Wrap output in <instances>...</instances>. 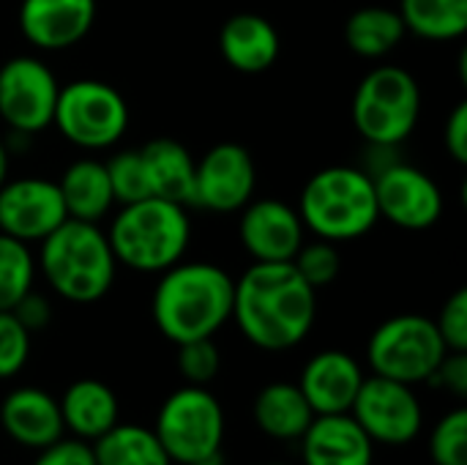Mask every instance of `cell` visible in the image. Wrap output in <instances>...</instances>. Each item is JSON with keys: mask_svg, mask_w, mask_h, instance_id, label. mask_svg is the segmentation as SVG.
Returning <instances> with one entry per match:
<instances>
[{"mask_svg": "<svg viewBox=\"0 0 467 465\" xmlns=\"http://www.w3.org/2000/svg\"><path fill=\"white\" fill-rule=\"evenodd\" d=\"M430 384L446 389L454 397H467V351H449L432 373Z\"/></svg>", "mask_w": 467, "mask_h": 465, "instance_id": "cell-36", "label": "cell"}, {"mask_svg": "<svg viewBox=\"0 0 467 465\" xmlns=\"http://www.w3.org/2000/svg\"><path fill=\"white\" fill-rule=\"evenodd\" d=\"M222 365L219 348L213 345V337L192 340L178 345V373L186 378V384L205 386L216 378Z\"/></svg>", "mask_w": 467, "mask_h": 465, "instance_id": "cell-32", "label": "cell"}, {"mask_svg": "<svg viewBox=\"0 0 467 465\" xmlns=\"http://www.w3.org/2000/svg\"><path fill=\"white\" fill-rule=\"evenodd\" d=\"M30 359V332L11 310L0 312V381L14 378Z\"/></svg>", "mask_w": 467, "mask_h": 465, "instance_id": "cell-33", "label": "cell"}, {"mask_svg": "<svg viewBox=\"0 0 467 465\" xmlns=\"http://www.w3.org/2000/svg\"><path fill=\"white\" fill-rule=\"evenodd\" d=\"M364 367L345 351H320L304 370L298 389L312 406L315 417L320 414H350L353 400L364 384Z\"/></svg>", "mask_w": 467, "mask_h": 465, "instance_id": "cell-17", "label": "cell"}, {"mask_svg": "<svg viewBox=\"0 0 467 465\" xmlns=\"http://www.w3.org/2000/svg\"><path fill=\"white\" fill-rule=\"evenodd\" d=\"M68 219L57 181L41 175L5 178L0 186V233L38 244Z\"/></svg>", "mask_w": 467, "mask_h": 465, "instance_id": "cell-13", "label": "cell"}, {"mask_svg": "<svg viewBox=\"0 0 467 465\" xmlns=\"http://www.w3.org/2000/svg\"><path fill=\"white\" fill-rule=\"evenodd\" d=\"M265 465H290V463H265Z\"/></svg>", "mask_w": 467, "mask_h": 465, "instance_id": "cell-42", "label": "cell"}, {"mask_svg": "<svg viewBox=\"0 0 467 465\" xmlns=\"http://www.w3.org/2000/svg\"><path fill=\"white\" fill-rule=\"evenodd\" d=\"M57 403H60L63 428L71 430L74 439H82L88 444H93L120 422L118 395L104 381L96 378H79L68 384V389Z\"/></svg>", "mask_w": 467, "mask_h": 465, "instance_id": "cell-21", "label": "cell"}, {"mask_svg": "<svg viewBox=\"0 0 467 465\" xmlns=\"http://www.w3.org/2000/svg\"><path fill=\"white\" fill-rule=\"evenodd\" d=\"M254 425L263 436L274 441H298L315 419L312 406L306 403L298 384L276 381L257 392L254 397Z\"/></svg>", "mask_w": 467, "mask_h": 465, "instance_id": "cell-24", "label": "cell"}, {"mask_svg": "<svg viewBox=\"0 0 467 465\" xmlns=\"http://www.w3.org/2000/svg\"><path fill=\"white\" fill-rule=\"evenodd\" d=\"M96 465H172L150 428L115 425L93 444Z\"/></svg>", "mask_w": 467, "mask_h": 465, "instance_id": "cell-26", "label": "cell"}, {"mask_svg": "<svg viewBox=\"0 0 467 465\" xmlns=\"http://www.w3.org/2000/svg\"><path fill=\"white\" fill-rule=\"evenodd\" d=\"M60 82L36 55H16L0 66V121L8 132L41 134L52 126Z\"/></svg>", "mask_w": 467, "mask_h": 465, "instance_id": "cell-10", "label": "cell"}, {"mask_svg": "<svg viewBox=\"0 0 467 465\" xmlns=\"http://www.w3.org/2000/svg\"><path fill=\"white\" fill-rule=\"evenodd\" d=\"M430 458L435 465H467V411L446 414L430 436Z\"/></svg>", "mask_w": 467, "mask_h": 465, "instance_id": "cell-31", "label": "cell"}, {"mask_svg": "<svg viewBox=\"0 0 467 465\" xmlns=\"http://www.w3.org/2000/svg\"><path fill=\"white\" fill-rule=\"evenodd\" d=\"M0 428L14 444L36 452L55 444L66 433L60 403L38 386H22L3 397Z\"/></svg>", "mask_w": 467, "mask_h": 465, "instance_id": "cell-18", "label": "cell"}, {"mask_svg": "<svg viewBox=\"0 0 467 465\" xmlns=\"http://www.w3.org/2000/svg\"><path fill=\"white\" fill-rule=\"evenodd\" d=\"M153 433L172 463L192 465L216 458L224 444L222 403L205 386H181L161 403Z\"/></svg>", "mask_w": 467, "mask_h": 465, "instance_id": "cell-9", "label": "cell"}, {"mask_svg": "<svg viewBox=\"0 0 467 465\" xmlns=\"http://www.w3.org/2000/svg\"><path fill=\"white\" fill-rule=\"evenodd\" d=\"M107 238L118 266L140 274H161L183 260L192 241V222L186 206L145 197L120 206L109 222Z\"/></svg>", "mask_w": 467, "mask_h": 465, "instance_id": "cell-4", "label": "cell"}, {"mask_svg": "<svg viewBox=\"0 0 467 465\" xmlns=\"http://www.w3.org/2000/svg\"><path fill=\"white\" fill-rule=\"evenodd\" d=\"M402 156H400V145H378V143H367V153H364V164L361 170L375 178L380 175L383 170H389L391 164H397Z\"/></svg>", "mask_w": 467, "mask_h": 465, "instance_id": "cell-39", "label": "cell"}, {"mask_svg": "<svg viewBox=\"0 0 467 465\" xmlns=\"http://www.w3.org/2000/svg\"><path fill=\"white\" fill-rule=\"evenodd\" d=\"M36 255L30 244L0 233V312L11 310L36 282Z\"/></svg>", "mask_w": 467, "mask_h": 465, "instance_id": "cell-28", "label": "cell"}, {"mask_svg": "<svg viewBox=\"0 0 467 465\" xmlns=\"http://www.w3.org/2000/svg\"><path fill=\"white\" fill-rule=\"evenodd\" d=\"M350 414L372 444L386 447H405L416 441L424 428V408L413 386L383 375L364 378Z\"/></svg>", "mask_w": 467, "mask_h": 465, "instance_id": "cell-11", "label": "cell"}, {"mask_svg": "<svg viewBox=\"0 0 467 465\" xmlns=\"http://www.w3.org/2000/svg\"><path fill=\"white\" fill-rule=\"evenodd\" d=\"M298 217L315 238L331 244L364 238L380 222L375 181L353 164L323 167L304 184Z\"/></svg>", "mask_w": 467, "mask_h": 465, "instance_id": "cell-5", "label": "cell"}, {"mask_svg": "<svg viewBox=\"0 0 467 465\" xmlns=\"http://www.w3.org/2000/svg\"><path fill=\"white\" fill-rule=\"evenodd\" d=\"M405 36L408 30H405L400 11L386 8V5H364L353 11L345 25V41L350 52L367 60L386 58L402 44Z\"/></svg>", "mask_w": 467, "mask_h": 465, "instance_id": "cell-25", "label": "cell"}, {"mask_svg": "<svg viewBox=\"0 0 467 465\" xmlns=\"http://www.w3.org/2000/svg\"><path fill=\"white\" fill-rule=\"evenodd\" d=\"M96 0H22L19 33L41 52H63L77 47L96 25Z\"/></svg>", "mask_w": 467, "mask_h": 465, "instance_id": "cell-16", "label": "cell"}, {"mask_svg": "<svg viewBox=\"0 0 467 465\" xmlns=\"http://www.w3.org/2000/svg\"><path fill=\"white\" fill-rule=\"evenodd\" d=\"M435 326L446 343L449 351H467V291L460 288L446 299L441 307V315L435 318Z\"/></svg>", "mask_w": 467, "mask_h": 465, "instance_id": "cell-34", "label": "cell"}, {"mask_svg": "<svg viewBox=\"0 0 467 465\" xmlns=\"http://www.w3.org/2000/svg\"><path fill=\"white\" fill-rule=\"evenodd\" d=\"M276 27L260 14H235L219 30V52L241 74H263L279 58Z\"/></svg>", "mask_w": 467, "mask_h": 465, "instance_id": "cell-20", "label": "cell"}, {"mask_svg": "<svg viewBox=\"0 0 467 465\" xmlns=\"http://www.w3.org/2000/svg\"><path fill=\"white\" fill-rule=\"evenodd\" d=\"M192 465H224V463H222V458L216 455V458H208V460H200V463H192Z\"/></svg>", "mask_w": 467, "mask_h": 465, "instance_id": "cell-41", "label": "cell"}, {"mask_svg": "<svg viewBox=\"0 0 467 465\" xmlns=\"http://www.w3.org/2000/svg\"><path fill=\"white\" fill-rule=\"evenodd\" d=\"M33 465H96L93 447L82 439H57L55 444L38 449Z\"/></svg>", "mask_w": 467, "mask_h": 465, "instance_id": "cell-35", "label": "cell"}, {"mask_svg": "<svg viewBox=\"0 0 467 465\" xmlns=\"http://www.w3.org/2000/svg\"><path fill=\"white\" fill-rule=\"evenodd\" d=\"M293 266L315 291H320V288H328L339 277L342 255H339L337 244L315 238V241H304L301 244V249L293 258Z\"/></svg>", "mask_w": 467, "mask_h": 465, "instance_id": "cell-30", "label": "cell"}, {"mask_svg": "<svg viewBox=\"0 0 467 465\" xmlns=\"http://www.w3.org/2000/svg\"><path fill=\"white\" fill-rule=\"evenodd\" d=\"M104 164H107V175H109L112 195H115V203L118 206L153 197L150 181H148V170H145V162H142V153L140 151H134V148L118 151Z\"/></svg>", "mask_w": 467, "mask_h": 465, "instance_id": "cell-29", "label": "cell"}, {"mask_svg": "<svg viewBox=\"0 0 467 465\" xmlns=\"http://www.w3.org/2000/svg\"><path fill=\"white\" fill-rule=\"evenodd\" d=\"M257 189L252 153L238 143L213 145L194 167V206L211 214L241 211Z\"/></svg>", "mask_w": 467, "mask_h": 465, "instance_id": "cell-14", "label": "cell"}, {"mask_svg": "<svg viewBox=\"0 0 467 465\" xmlns=\"http://www.w3.org/2000/svg\"><path fill=\"white\" fill-rule=\"evenodd\" d=\"M52 126L82 151H107L129 129V104L118 88L101 79H74L60 85Z\"/></svg>", "mask_w": 467, "mask_h": 465, "instance_id": "cell-8", "label": "cell"}, {"mask_svg": "<svg viewBox=\"0 0 467 465\" xmlns=\"http://www.w3.org/2000/svg\"><path fill=\"white\" fill-rule=\"evenodd\" d=\"M11 312H14V318H16L30 334L44 332V329L52 323V304H49L47 296H41V293H36V291H27V293L11 307Z\"/></svg>", "mask_w": 467, "mask_h": 465, "instance_id": "cell-37", "label": "cell"}, {"mask_svg": "<svg viewBox=\"0 0 467 465\" xmlns=\"http://www.w3.org/2000/svg\"><path fill=\"white\" fill-rule=\"evenodd\" d=\"M405 30L427 41H457L467 33V0H400Z\"/></svg>", "mask_w": 467, "mask_h": 465, "instance_id": "cell-27", "label": "cell"}, {"mask_svg": "<svg viewBox=\"0 0 467 465\" xmlns=\"http://www.w3.org/2000/svg\"><path fill=\"white\" fill-rule=\"evenodd\" d=\"M238 241L254 263H285L293 260L306 241V227L298 208L279 197L249 200L241 208Z\"/></svg>", "mask_w": 467, "mask_h": 465, "instance_id": "cell-15", "label": "cell"}, {"mask_svg": "<svg viewBox=\"0 0 467 465\" xmlns=\"http://www.w3.org/2000/svg\"><path fill=\"white\" fill-rule=\"evenodd\" d=\"M8 167H11V153H8L5 143L0 140V186H3L5 178H8Z\"/></svg>", "mask_w": 467, "mask_h": 465, "instance_id": "cell-40", "label": "cell"}, {"mask_svg": "<svg viewBox=\"0 0 467 465\" xmlns=\"http://www.w3.org/2000/svg\"><path fill=\"white\" fill-rule=\"evenodd\" d=\"M350 115L364 143L402 145L419 126L421 88L402 66L372 69L353 93Z\"/></svg>", "mask_w": 467, "mask_h": 465, "instance_id": "cell-6", "label": "cell"}, {"mask_svg": "<svg viewBox=\"0 0 467 465\" xmlns=\"http://www.w3.org/2000/svg\"><path fill=\"white\" fill-rule=\"evenodd\" d=\"M380 219L400 230H430L443 217V192L430 173L400 159L372 178Z\"/></svg>", "mask_w": 467, "mask_h": 465, "instance_id": "cell-12", "label": "cell"}, {"mask_svg": "<svg viewBox=\"0 0 467 465\" xmlns=\"http://www.w3.org/2000/svg\"><path fill=\"white\" fill-rule=\"evenodd\" d=\"M443 145L457 164H467V101H460L451 110L443 126Z\"/></svg>", "mask_w": 467, "mask_h": 465, "instance_id": "cell-38", "label": "cell"}, {"mask_svg": "<svg viewBox=\"0 0 467 465\" xmlns=\"http://www.w3.org/2000/svg\"><path fill=\"white\" fill-rule=\"evenodd\" d=\"M317 318V291L296 271L293 260L254 263L233 291L238 332L260 351L282 354L301 345Z\"/></svg>", "mask_w": 467, "mask_h": 465, "instance_id": "cell-1", "label": "cell"}, {"mask_svg": "<svg viewBox=\"0 0 467 465\" xmlns=\"http://www.w3.org/2000/svg\"><path fill=\"white\" fill-rule=\"evenodd\" d=\"M298 441L304 465L375 463V444L353 414H320Z\"/></svg>", "mask_w": 467, "mask_h": 465, "instance_id": "cell-19", "label": "cell"}, {"mask_svg": "<svg viewBox=\"0 0 467 465\" xmlns=\"http://www.w3.org/2000/svg\"><path fill=\"white\" fill-rule=\"evenodd\" d=\"M153 197L172 200L181 206H194V167L189 148L178 140L159 137L140 148Z\"/></svg>", "mask_w": 467, "mask_h": 465, "instance_id": "cell-22", "label": "cell"}, {"mask_svg": "<svg viewBox=\"0 0 467 465\" xmlns=\"http://www.w3.org/2000/svg\"><path fill=\"white\" fill-rule=\"evenodd\" d=\"M446 354L449 348L435 321L416 312L383 321L367 343V362L372 375H383L408 386L430 384Z\"/></svg>", "mask_w": 467, "mask_h": 465, "instance_id": "cell-7", "label": "cell"}, {"mask_svg": "<svg viewBox=\"0 0 467 465\" xmlns=\"http://www.w3.org/2000/svg\"><path fill=\"white\" fill-rule=\"evenodd\" d=\"M63 206L68 219L79 222H101L115 203L112 184L107 175V164L99 159H77L66 167L57 181Z\"/></svg>", "mask_w": 467, "mask_h": 465, "instance_id": "cell-23", "label": "cell"}, {"mask_svg": "<svg viewBox=\"0 0 467 465\" xmlns=\"http://www.w3.org/2000/svg\"><path fill=\"white\" fill-rule=\"evenodd\" d=\"M235 280L216 263H175L159 274L150 315L175 345L213 337L233 318Z\"/></svg>", "mask_w": 467, "mask_h": 465, "instance_id": "cell-2", "label": "cell"}, {"mask_svg": "<svg viewBox=\"0 0 467 465\" xmlns=\"http://www.w3.org/2000/svg\"><path fill=\"white\" fill-rule=\"evenodd\" d=\"M36 266L47 285L71 304H96L115 285L118 260L107 230L96 222L66 219L38 241Z\"/></svg>", "mask_w": 467, "mask_h": 465, "instance_id": "cell-3", "label": "cell"}]
</instances>
